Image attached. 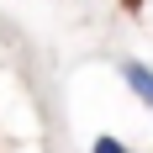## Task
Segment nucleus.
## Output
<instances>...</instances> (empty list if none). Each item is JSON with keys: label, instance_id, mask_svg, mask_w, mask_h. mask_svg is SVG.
Returning a JSON list of instances; mask_svg holds the SVG:
<instances>
[{"label": "nucleus", "instance_id": "1", "mask_svg": "<svg viewBox=\"0 0 153 153\" xmlns=\"http://www.w3.org/2000/svg\"><path fill=\"white\" fill-rule=\"evenodd\" d=\"M122 79H127V90H132L143 106L153 111V63H143V58H122Z\"/></svg>", "mask_w": 153, "mask_h": 153}, {"label": "nucleus", "instance_id": "2", "mask_svg": "<svg viewBox=\"0 0 153 153\" xmlns=\"http://www.w3.org/2000/svg\"><path fill=\"white\" fill-rule=\"evenodd\" d=\"M90 153H132V148H127V143L116 137V132H100V137L90 143Z\"/></svg>", "mask_w": 153, "mask_h": 153}]
</instances>
